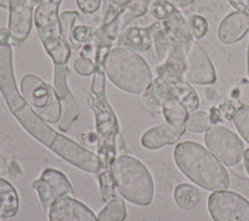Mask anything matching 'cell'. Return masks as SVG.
Wrapping results in <instances>:
<instances>
[{"label": "cell", "mask_w": 249, "mask_h": 221, "mask_svg": "<svg viewBox=\"0 0 249 221\" xmlns=\"http://www.w3.org/2000/svg\"><path fill=\"white\" fill-rule=\"evenodd\" d=\"M20 91L35 113L48 124H59L61 119V102L56 91L36 75L26 74L20 81Z\"/></svg>", "instance_id": "cell-8"}, {"label": "cell", "mask_w": 249, "mask_h": 221, "mask_svg": "<svg viewBox=\"0 0 249 221\" xmlns=\"http://www.w3.org/2000/svg\"><path fill=\"white\" fill-rule=\"evenodd\" d=\"M18 191L12 182L0 178V219L14 218L19 211Z\"/></svg>", "instance_id": "cell-19"}, {"label": "cell", "mask_w": 249, "mask_h": 221, "mask_svg": "<svg viewBox=\"0 0 249 221\" xmlns=\"http://www.w3.org/2000/svg\"><path fill=\"white\" fill-rule=\"evenodd\" d=\"M213 221H249V201L235 191H214L208 198Z\"/></svg>", "instance_id": "cell-10"}, {"label": "cell", "mask_w": 249, "mask_h": 221, "mask_svg": "<svg viewBox=\"0 0 249 221\" xmlns=\"http://www.w3.org/2000/svg\"><path fill=\"white\" fill-rule=\"evenodd\" d=\"M208 150L227 166H235L244 158V145L241 138L221 125H212L204 135Z\"/></svg>", "instance_id": "cell-9"}, {"label": "cell", "mask_w": 249, "mask_h": 221, "mask_svg": "<svg viewBox=\"0 0 249 221\" xmlns=\"http://www.w3.org/2000/svg\"><path fill=\"white\" fill-rule=\"evenodd\" d=\"M107 1L110 4H112V5H115V6H119V8H124V6L126 5L128 1H130V0H107Z\"/></svg>", "instance_id": "cell-34"}, {"label": "cell", "mask_w": 249, "mask_h": 221, "mask_svg": "<svg viewBox=\"0 0 249 221\" xmlns=\"http://www.w3.org/2000/svg\"><path fill=\"white\" fill-rule=\"evenodd\" d=\"M88 104L95 115L97 155L101 160V170L97 174L100 194L102 200L107 204L120 196L112 179V164L119 153V138L121 134L116 114L106 97V74L104 66L96 68L93 73L88 94Z\"/></svg>", "instance_id": "cell-2"}, {"label": "cell", "mask_w": 249, "mask_h": 221, "mask_svg": "<svg viewBox=\"0 0 249 221\" xmlns=\"http://www.w3.org/2000/svg\"><path fill=\"white\" fill-rule=\"evenodd\" d=\"M157 78L153 79L150 88L142 94V102L148 110L162 113V104L167 98L181 100L188 111H196L199 106V98L192 84L184 80L183 75L171 70L156 68Z\"/></svg>", "instance_id": "cell-6"}, {"label": "cell", "mask_w": 249, "mask_h": 221, "mask_svg": "<svg viewBox=\"0 0 249 221\" xmlns=\"http://www.w3.org/2000/svg\"><path fill=\"white\" fill-rule=\"evenodd\" d=\"M8 28L0 29V94L13 117L37 141L49 147L59 158L89 174H99L101 160L99 155L82 147L68 136L57 133L34 111L20 94L13 65V49Z\"/></svg>", "instance_id": "cell-1"}, {"label": "cell", "mask_w": 249, "mask_h": 221, "mask_svg": "<svg viewBox=\"0 0 249 221\" xmlns=\"http://www.w3.org/2000/svg\"><path fill=\"white\" fill-rule=\"evenodd\" d=\"M101 1L102 0H76V4L80 12L90 15L99 12V9L101 8Z\"/></svg>", "instance_id": "cell-31"}, {"label": "cell", "mask_w": 249, "mask_h": 221, "mask_svg": "<svg viewBox=\"0 0 249 221\" xmlns=\"http://www.w3.org/2000/svg\"><path fill=\"white\" fill-rule=\"evenodd\" d=\"M127 216L126 205L121 198H116L102 207L101 211L97 215L99 221H124Z\"/></svg>", "instance_id": "cell-23"}, {"label": "cell", "mask_w": 249, "mask_h": 221, "mask_svg": "<svg viewBox=\"0 0 249 221\" xmlns=\"http://www.w3.org/2000/svg\"><path fill=\"white\" fill-rule=\"evenodd\" d=\"M175 162L184 176L208 191L228 190L230 174L219 160L195 141L179 142L173 153Z\"/></svg>", "instance_id": "cell-3"}, {"label": "cell", "mask_w": 249, "mask_h": 221, "mask_svg": "<svg viewBox=\"0 0 249 221\" xmlns=\"http://www.w3.org/2000/svg\"><path fill=\"white\" fill-rule=\"evenodd\" d=\"M186 130V124L182 126H172L168 122H164L144 131L141 138V144L148 150H157V149L179 141Z\"/></svg>", "instance_id": "cell-16"}, {"label": "cell", "mask_w": 249, "mask_h": 221, "mask_svg": "<svg viewBox=\"0 0 249 221\" xmlns=\"http://www.w3.org/2000/svg\"><path fill=\"white\" fill-rule=\"evenodd\" d=\"M54 89L59 97L61 102V119H60L59 130L62 133H66L71 129L72 124L77 120L80 115L79 104L76 101V98L70 90L68 84V78L71 75L70 69L68 68V64H54Z\"/></svg>", "instance_id": "cell-12"}, {"label": "cell", "mask_w": 249, "mask_h": 221, "mask_svg": "<svg viewBox=\"0 0 249 221\" xmlns=\"http://www.w3.org/2000/svg\"><path fill=\"white\" fill-rule=\"evenodd\" d=\"M49 221H99L92 210L74 196H62L49 210Z\"/></svg>", "instance_id": "cell-15"}, {"label": "cell", "mask_w": 249, "mask_h": 221, "mask_svg": "<svg viewBox=\"0 0 249 221\" xmlns=\"http://www.w3.org/2000/svg\"><path fill=\"white\" fill-rule=\"evenodd\" d=\"M31 187L39 196L40 204L45 211H49L56 200L62 196H74V186L66 175L56 169H45L39 179L33 181Z\"/></svg>", "instance_id": "cell-11"}, {"label": "cell", "mask_w": 249, "mask_h": 221, "mask_svg": "<svg viewBox=\"0 0 249 221\" xmlns=\"http://www.w3.org/2000/svg\"><path fill=\"white\" fill-rule=\"evenodd\" d=\"M95 30L96 26L90 25H77L71 33V44L72 48H79L86 44L93 43L95 40Z\"/></svg>", "instance_id": "cell-25"}, {"label": "cell", "mask_w": 249, "mask_h": 221, "mask_svg": "<svg viewBox=\"0 0 249 221\" xmlns=\"http://www.w3.org/2000/svg\"><path fill=\"white\" fill-rule=\"evenodd\" d=\"M152 35H151L150 26L141 28V26H131L126 28L119 34L116 40L117 46L130 49L137 53H146L152 46Z\"/></svg>", "instance_id": "cell-18"}, {"label": "cell", "mask_w": 249, "mask_h": 221, "mask_svg": "<svg viewBox=\"0 0 249 221\" xmlns=\"http://www.w3.org/2000/svg\"><path fill=\"white\" fill-rule=\"evenodd\" d=\"M80 18L77 12H64L60 15V24H61V31L64 39L71 44V33L75 28V23ZM71 46V45H70Z\"/></svg>", "instance_id": "cell-27"}, {"label": "cell", "mask_w": 249, "mask_h": 221, "mask_svg": "<svg viewBox=\"0 0 249 221\" xmlns=\"http://www.w3.org/2000/svg\"><path fill=\"white\" fill-rule=\"evenodd\" d=\"M173 198L179 209L184 211H191L198 206L201 201V193L193 185L179 184L175 187Z\"/></svg>", "instance_id": "cell-21"}, {"label": "cell", "mask_w": 249, "mask_h": 221, "mask_svg": "<svg viewBox=\"0 0 249 221\" xmlns=\"http://www.w3.org/2000/svg\"><path fill=\"white\" fill-rule=\"evenodd\" d=\"M233 122L242 138L249 144V104L237 109L233 117Z\"/></svg>", "instance_id": "cell-26"}, {"label": "cell", "mask_w": 249, "mask_h": 221, "mask_svg": "<svg viewBox=\"0 0 249 221\" xmlns=\"http://www.w3.org/2000/svg\"><path fill=\"white\" fill-rule=\"evenodd\" d=\"M0 8L9 9V0H0Z\"/></svg>", "instance_id": "cell-36"}, {"label": "cell", "mask_w": 249, "mask_h": 221, "mask_svg": "<svg viewBox=\"0 0 249 221\" xmlns=\"http://www.w3.org/2000/svg\"><path fill=\"white\" fill-rule=\"evenodd\" d=\"M232 8H234L237 12L246 14L249 17V0H227Z\"/></svg>", "instance_id": "cell-32"}, {"label": "cell", "mask_w": 249, "mask_h": 221, "mask_svg": "<svg viewBox=\"0 0 249 221\" xmlns=\"http://www.w3.org/2000/svg\"><path fill=\"white\" fill-rule=\"evenodd\" d=\"M112 179L120 196L136 206H148L155 196V182L142 161L130 155L117 156Z\"/></svg>", "instance_id": "cell-5"}, {"label": "cell", "mask_w": 249, "mask_h": 221, "mask_svg": "<svg viewBox=\"0 0 249 221\" xmlns=\"http://www.w3.org/2000/svg\"><path fill=\"white\" fill-rule=\"evenodd\" d=\"M34 5V0H9L8 30L15 44L24 43L30 35Z\"/></svg>", "instance_id": "cell-14"}, {"label": "cell", "mask_w": 249, "mask_h": 221, "mask_svg": "<svg viewBox=\"0 0 249 221\" xmlns=\"http://www.w3.org/2000/svg\"><path fill=\"white\" fill-rule=\"evenodd\" d=\"M150 1H152V0H150Z\"/></svg>", "instance_id": "cell-38"}, {"label": "cell", "mask_w": 249, "mask_h": 221, "mask_svg": "<svg viewBox=\"0 0 249 221\" xmlns=\"http://www.w3.org/2000/svg\"><path fill=\"white\" fill-rule=\"evenodd\" d=\"M0 221H1V220H0Z\"/></svg>", "instance_id": "cell-39"}, {"label": "cell", "mask_w": 249, "mask_h": 221, "mask_svg": "<svg viewBox=\"0 0 249 221\" xmlns=\"http://www.w3.org/2000/svg\"><path fill=\"white\" fill-rule=\"evenodd\" d=\"M183 78L187 82L197 85H210L217 79L212 60L204 49L195 40L187 49Z\"/></svg>", "instance_id": "cell-13"}, {"label": "cell", "mask_w": 249, "mask_h": 221, "mask_svg": "<svg viewBox=\"0 0 249 221\" xmlns=\"http://www.w3.org/2000/svg\"><path fill=\"white\" fill-rule=\"evenodd\" d=\"M249 31V17L239 12L227 15L218 28V39L222 44L232 45L241 41Z\"/></svg>", "instance_id": "cell-17"}, {"label": "cell", "mask_w": 249, "mask_h": 221, "mask_svg": "<svg viewBox=\"0 0 249 221\" xmlns=\"http://www.w3.org/2000/svg\"><path fill=\"white\" fill-rule=\"evenodd\" d=\"M247 65H248V74H249V44H248V54H247Z\"/></svg>", "instance_id": "cell-37"}, {"label": "cell", "mask_w": 249, "mask_h": 221, "mask_svg": "<svg viewBox=\"0 0 249 221\" xmlns=\"http://www.w3.org/2000/svg\"><path fill=\"white\" fill-rule=\"evenodd\" d=\"M235 101L239 104V108L249 104V80L242 79V81L237 85V88L232 93Z\"/></svg>", "instance_id": "cell-30"}, {"label": "cell", "mask_w": 249, "mask_h": 221, "mask_svg": "<svg viewBox=\"0 0 249 221\" xmlns=\"http://www.w3.org/2000/svg\"><path fill=\"white\" fill-rule=\"evenodd\" d=\"M166 1L175 5L176 8H187L195 3V0H166Z\"/></svg>", "instance_id": "cell-33"}, {"label": "cell", "mask_w": 249, "mask_h": 221, "mask_svg": "<svg viewBox=\"0 0 249 221\" xmlns=\"http://www.w3.org/2000/svg\"><path fill=\"white\" fill-rule=\"evenodd\" d=\"M104 70L113 85L135 95H142L153 81L148 62L136 51L121 46L111 49Z\"/></svg>", "instance_id": "cell-4"}, {"label": "cell", "mask_w": 249, "mask_h": 221, "mask_svg": "<svg viewBox=\"0 0 249 221\" xmlns=\"http://www.w3.org/2000/svg\"><path fill=\"white\" fill-rule=\"evenodd\" d=\"M150 4V0H130L124 8H121V12L119 14L120 33L127 28L132 20L146 14L148 12Z\"/></svg>", "instance_id": "cell-22"}, {"label": "cell", "mask_w": 249, "mask_h": 221, "mask_svg": "<svg viewBox=\"0 0 249 221\" xmlns=\"http://www.w3.org/2000/svg\"><path fill=\"white\" fill-rule=\"evenodd\" d=\"M62 0H40L34 12V24L44 49L54 64H68L70 44L64 39L60 24L59 6Z\"/></svg>", "instance_id": "cell-7"}, {"label": "cell", "mask_w": 249, "mask_h": 221, "mask_svg": "<svg viewBox=\"0 0 249 221\" xmlns=\"http://www.w3.org/2000/svg\"><path fill=\"white\" fill-rule=\"evenodd\" d=\"M190 111L183 105V102L177 98L170 97L162 104V114H163L166 122L172 126H182L186 124L190 117Z\"/></svg>", "instance_id": "cell-20"}, {"label": "cell", "mask_w": 249, "mask_h": 221, "mask_svg": "<svg viewBox=\"0 0 249 221\" xmlns=\"http://www.w3.org/2000/svg\"><path fill=\"white\" fill-rule=\"evenodd\" d=\"M74 70L81 77H90L96 71V64L92 59L80 57L75 60Z\"/></svg>", "instance_id": "cell-29"}, {"label": "cell", "mask_w": 249, "mask_h": 221, "mask_svg": "<svg viewBox=\"0 0 249 221\" xmlns=\"http://www.w3.org/2000/svg\"><path fill=\"white\" fill-rule=\"evenodd\" d=\"M244 167H246V171L249 176V149H246L244 151Z\"/></svg>", "instance_id": "cell-35"}, {"label": "cell", "mask_w": 249, "mask_h": 221, "mask_svg": "<svg viewBox=\"0 0 249 221\" xmlns=\"http://www.w3.org/2000/svg\"><path fill=\"white\" fill-rule=\"evenodd\" d=\"M212 120H211L210 113L207 111H196L191 114L186 121V129L191 133L201 134L206 133L208 129L212 126Z\"/></svg>", "instance_id": "cell-24"}, {"label": "cell", "mask_w": 249, "mask_h": 221, "mask_svg": "<svg viewBox=\"0 0 249 221\" xmlns=\"http://www.w3.org/2000/svg\"><path fill=\"white\" fill-rule=\"evenodd\" d=\"M188 24L191 26L193 37L197 38V39H201V38H203L208 33V21L202 15H191L190 19H188Z\"/></svg>", "instance_id": "cell-28"}]
</instances>
